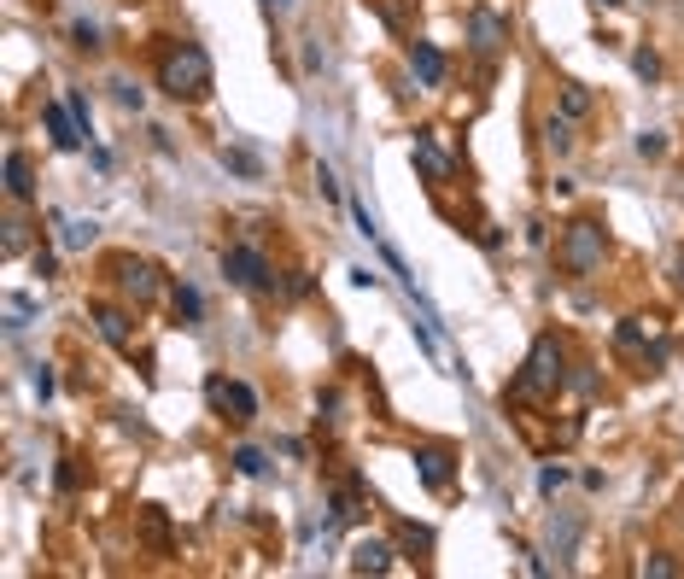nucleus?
<instances>
[{
  "label": "nucleus",
  "instance_id": "obj_25",
  "mask_svg": "<svg viewBox=\"0 0 684 579\" xmlns=\"http://www.w3.org/2000/svg\"><path fill=\"white\" fill-rule=\"evenodd\" d=\"M111 94H117V106H123V112H141V106H146L141 82H129V77H117V82H111Z\"/></svg>",
  "mask_w": 684,
  "mask_h": 579
},
{
  "label": "nucleus",
  "instance_id": "obj_10",
  "mask_svg": "<svg viewBox=\"0 0 684 579\" xmlns=\"http://www.w3.org/2000/svg\"><path fill=\"white\" fill-rule=\"evenodd\" d=\"M42 123H47V141H53L59 153H77V146H82V129H77V117H70V106H65V100L47 106Z\"/></svg>",
  "mask_w": 684,
  "mask_h": 579
},
{
  "label": "nucleus",
  "instance_id": "obj_5",
  "mask_svg": "<svg viewBox=\"0 0 684 579\" xmlns=\"http://www.w3.org/2000/svg\"><path fill=\"white\" fill-rule=\"evenodd\" d=\"M205 398H211V410H222L229 422H252V416H258V392L246 387V380L211 375V380H205Z\"/></svg>",
  "mask_w": 684,
  "mask_h": 579
},
{
  "label": "nucleus",
  "instance_id": "obj_18",
  "mask_svg": "<svg viewBox=\"0 0 684 579\" xmlns=\"http://www.w3.org/2000/svg\"><path fill=\"white\" fill-rule=\"evenodd\" d=\"M556 112L579 123V117L591 112V89H586V82H562V100H556Z\"/></svg>",
  "mask_w": 684,
  "mask_h": 579
},
{
  "label": "nucleus",
  "instance_id": "obj_26",
  "mask_svg": "<svg viewBox=\"0 0 684 579\" xmlns=\"http://www.w3.org/2000/svg\"><path fill=\"white\" fill-rule=\"evenodd\" d=\"M562 486H567V468H562V462H544V468H539V498H556Z\"/></svg>",
  "mask_w": 684,
  "mask_h": 579
},
{
  "label": "nucleus",
  "instance_id": "obj_38",
  "mask_svg": "<svg viewBox=\"0 0 684 579\" xmlns=\"http://www.w3.org/2000/svg\"><path fill=\"white\" fill-rule=\"evenodd\" d=\"M281 293H287V299H305V293H310V275H305V269H293V275H287V287H281Z\"/></svg>",
  "mask_w": 684,
  "mask_h": 579
},
{
  "label": "nucleus",
  "instance_id": "obj_41",
  "mask_svg": "<svg viewBox=\"0 0 684 579\" xmlns=\"http://www.w3.org/2000/svg\"><path fill=\"white\" fill-rule=\"evenodd\" d=\"M596 6H620V0H596Z\"/></svg>",
  "mask_w": 684,
  "mask_h": 579
},
{
  "label": "nucleus",
  "instance_id": "obj_15",
  "mask_svg": "<svg viewBox=\"0 0 684 579\" xmlns=\"http://www.w3.org/2000/svg\"><path fill=\"white\" fill-rule=\"evenodd\" d=\"M416 164H421L427 182H451V158L433 146V135H416Z\"/></svg>",
  "mask_w": 684,
  "mask_h": 579
},
{
  "label": "nucleus",
  "instance_id": "obj_28",
  "mask_svg": "<svg viewBox=\"0 0 684 579\" xmlns=\"http://www.w3.org/2000/svg\"><path fill=\"white\" fill-rule=\"evenodd\" d=\"M30 392H35L42 404L53 398V369H47V363H35V369H30Z\"/></svg>",
  "mask_w": 684,
  "mask_h": 579
},
{
  "label": "nucleus",
  "instance_id": "obj_21",
  "mask_svg": "<svg viewBox=\"0 0 684 579\" xmlns=\"http://www.w3.org/2000/svg\"><path fill=\"white\" fill-rule=\"evenodd\" d=\"M544 146H550V153L562 158L567 146H574V117H562V112H556L550 123H544Z\"/></svg>",
  "mask_w": 684,
  "mask_h": 579
},
{
  "label": "nucleus",
  "instance_id": "obj_11",
  "mask_svg": "<svg viewBox=\"0 0 684 579\" xmlns=\"http://www.w3.org/2000/svg\"><path fill=\"white\" fill-rule=\"evenodd\" d=\"M94 328H99V340H106V346H117V351H129L135 346V328H129V316L117 311V304H94Z\"/></svg>",
  "mask_w": 684,
  "mask_h": 579
},
{
  "label": "nucleus",
  "instance_id": "obj_13",
  "mask_svg": "<svg viewBox=\"0 0 684 579\" xmlns=\"http://www.w3.org/2000/svg\"><path fill=\"white\" fill-rule=\"evenodd\" d=\"M409 70H416L421 89H439L445 82V53L433 42H409Z\"/></svg>",
  "mask_w": 684,
  "mask_h": 579
},
{
  "label": "nucleus",
  "instance_id": "obj_36",
  "mask_svg": "<svg viewBox=\"0 0 684 579\" xmlns=\"http://www.w3.org/2000/svg\"><path fill=\"white\" fill-rule=\"evenodd\" d=\"M567 387H574L579 398H596V375H591V369H579V375H567Z\"/></svg>",
  "mask_w": 684,
  "mask_h": 579
},
{
  "label": "nucleus",
  "instance_id": "obj_27",
  "mask_svg": "<svg viewBox=\"0 0 684 579\" xmlns=\"http://www.w3.org/2000/svg\"><path fill=\"white\" fill-rule=\"evenodd\" d=\"M65 106H70V117H77V129H82V135H94V112H89V94H82V89H70V94H65Z\"/></svg>",
  "mask_w": 684,
  "mask_h": 579
},
{
  "label": "nucleus",
  "instance_id": "obj_37",
  "mask_svg": "<svg viewBox=\"0 0 684 579\" xmlns=\"http://www.w3.org/2000/svg\"><path fill=\"white\" fill-rule=\"evenodd\" d=\"M316 188H322V200H340V182H333L328 164H316Z\"/></svg>",
  "mask_w": 684,
  "mask_h": 579
},
{
  "label": "nucleus",
  "instance_id": "obj_30",
  "mask_svg": "<svg viewBox=\"0 0 684 579\" xmlns=\"http://www.w3.org/2000/svg\"><path fill=\"white\" fill-rule=\"evenodd\" d=\"M632 70H638L643 82H655V77H661V59H655L650 47H643V53H632Z\"/></svg>",
  "mask_w": 684,
  "mask_h": 579
},
{
  "label": "nucleus",
  "instance_id": "obj_34",
  "mask_svg": "<svg viewBox=\"0 0 684 579\" xmlns=\"http://www.w3.org/2000/svg\"><path fill=\"white\" fill-rule=\"evenodd\" d=\"M643 574H650V579H673L679 562H673V556H650V562H643Z\"/></svg>",
  "mask_w": 684,
  "mask_h": 579
},
{
  "label": "nucleus",
  "instance_id": "obj_33",
  "mask_svg": "<svg viewBox=\"0 0 684 579\" xmlns=\"http://www.w3.org/2000/svg\"><path fill=\"white\" fill-rule=\"evenodd\" d=\"M70 35H77V47H99V23H89V18L70 23Z\"/></svg>",
  "mask_w": 684,
  "mask_h": 579
},
{
  "label": "nucleus",
  "instance_id": "obj_39",
  "mask_svg": "<svg viewBox=\"0 0 684 579\" xmlns=\"http://www.w3.org/2000/svg\"><path fill=\"white\" fill-rule=\"evenodd\" d=\"M6 252H23V223L18 217H6Z\"/></svg>",
  "mask_w": 684,
  "mask_h": 579
},
{
  "label": "nucleus",
  "instance_id": "obj_17",
  "mask_svg": "<svg viewBox=\"0 0 684 579\" xmlns=\"http://www.w3.org/2000/svg\"><path fill=\"white\" fill-rule=\"evenodd\" d=\"M35 322V299L30 293H6V334H23Z\"/></svg>",
  "mask_w": 684,
  "mask_h": 579
},
{
  "label": "nucleus",
  "instance_id": "obj_1",
  "mask_svg": "<svg viewBox=\"0 0 684 579\" xmlns=\"http://www.w3.org/2000/svg\"><path fill=\"white\" fill-rule=\"evenodd\" d=\"M211 82H217V70H211V53L199 42H176L164 53V65H158V89L170 100H205Z\"/></svg>",
  "mask_w": 684,
  "mask_h": 579
},
{
  "label": "nucleus",
  "instance_id": "obj_2",
  "mask_svg": "<svg viewBox=\"0 0 684 579\" xmlns=\"http://www.w3.org/2000/svg\"><path fill=\"white\" fill-rule=\"evenodd\" d=\"M567 387V369H562V340L556 334H539L520 363V375L509 380V398H550V392Z\"/></svg>",
  "mask_w": 684,
  "mask_h": 579
},
{
  "label": "nucleus",
  "instance_id": "obj_20",
  "mask_svg": "<svg viewBox=\"0 0 684 579\" xmlns=\"http://www.w3.org/2000/svg\"><path fill=\"white\" fill-rule=\"evenodd\" d=\"M222 164H229L234 176H246V182H258V176H264V158H258V153H246V146H222Z\"/></svg>",
  "mask_w": 684,
  "mask_h": 579
},
{
  "label": "nucleus",
  "instance_id": "obj_3",
  "mask_svg": "<svg viewBox=\"0 0 684 579\" xmlns=\"http://www.w3.org/2000/svg\"><path fill=\"white\" fill-rule=\"evenodd\" d=\"M556 264H562L567 275H596V269H603V223H591V217H574V223L562 229Z\"/></svg>",
  "mask_w": 684,
  "mask_h": 579
},
{
  "label": "nucleus",
  "instance_id": "obj_24",
  "mask_svg": "<svg viewBox=\"0 0 684 579\" xmlns=\"http://www.w3.org/2000/svg\"><path fill=\"white\" fill-rule=\"evenodd\" d=\"M614 346H620V351H650V334H643V322H620V328H614Z\"/></svg>",
  "mask_w": 684,
  "mask_h": 579
},
{
  "label": "nucleus",
  "instance_id": "obj_16",
  "mask_svg": "<svg viewBox=\"0 0 684 579\" xmlns=\"http://www.w3.org/2000/svg\"><path fill=\"white\" fill-rule=\"evenodd\" d=\"M94 234H99L94 217H65V223H59V246H65V252H89Z\"/></svg>",
  "mask_w": 684,
  "mask_h": 579
},
{
  "label": "nucleus",
  "instance_id": "obj_32",
  "mask_svg": "<svg viewBox=\"0 0 684 579\" xmlns=\"http://www.w3.org/2000/svg\"><path fill=\"white\" fill-rule=\"evenodd\" d=\"M404 545L409 550H433V533H427V527H416V521H404Z\"/></svg>",
  "mask_w": 684,
  "mask_h": 579
},
{
  "label": "nucleus",
  "instance_id": "obj_7",
  "mask_svg": "<svg viewBox=\"0 0 684 579\" xmlns=\"http://www.w3.org/2000/svg\"><path fill=\"white\" fill-rule=\"evenodd\" d=\"M117 287L129 293L135 304H153L158 293H164V281H158V264H146V257H117Z\"/></svg>",
  "mask_w": 684,
  "mask_h": 579
},
{
  "label": "nucleus",
  "instance_id": "obj_35",
  "mask_svg": "<svg viewBox=\"0 0 684 579\" xmlns=\"http://www.w3.org/2000/svg\"><path fill=\"white\" fill-rule=\"evenodd\" d=\"M30 264H35V275H42V281H53V275H59V257H53V252H42V246H35Z\"/></svg>",
  "mask_w": 684,
  "mask_h": 579
},
{
  "label": "nucleus",
  "instance_id": "obj_8",
  "mask_svg": "<svg viewBox=\"0 0 684 579\" xmlns=\"http://www.w3.org/2000/svg\"><path fill=\"white\" fill-rule=\"evenodd\" d=\"M579 533H586V515H579V509H556L550 515V556H556V568H567V562H574Z\"/></svg>",
  "mask_w": 684,
  "mask_h": 579
},
{
  "label": "nucleus",
  "instance_id": "obj_4",
  "mask_svg": "<svg viewBox=\"0 0 684 579\" xmlns=\"http://www.w3.org/2000/svg\"><path fill=\"white\" fill-rule=\"evenodd\" d=\"M222 275H229L234 287H246V293H276V281H269V257L258 252L252 240H240V246L222 252Z\"/></svg>",
  "mask_w": 684,
  "mask_h": 579
},
{
  "label": "nucleus",
  "instance_id": "obj_40",
  "mask_svg": "<svg viewBox=\"0 0 684 579\" xmlns=\"http://www.w3.org/2000/svg\"><path fill=\"white\" fill-rule=\"evenodd\" d=\"M264 6H276V12H281V6H287V0H264Z\"/></svg>",
  "mask_w": 684,
  "mask_h": 579
},
{
  "label": "nucleus",
  "instance_id": "obj_14",
  "mask_svg": "<svg viewBox=\"0 0 684 579\" xmlns=\"http://www.w3.org/2000/svg\"><path fill=\"white\" fill-rule=\"evenodd\" d=\"M6 193H12V200H30V193H35V170H30V158H23L18 153V146H12V153H6Z\"/></svg>",
  "mask_w": 684,
  "mask_h": 579
},
{
  "label": "nucleus",
  "instance_id": "obj_31",
  "mask_svg": "<svg viewBox=\"0 0 684 579\" xmlns=\"http://www.w3.org/2000/svg\"><path fill=\"white\" fill-rule=\"evenodd\" d=\"M351 217H357V234H369V240H375V211H369V200H351Z\"/></svg>",
  "mask_w": 684,
  "mask_h": 579
},
{
  "label": "nucleus",
  "instance_id": "obj_29",
  "mask_svg": "<svg viewBox=\"0 0 684 579\" xmlns=\"http://www.w3.org/2000/svg\"><path fill=\"white\" fill-rule=\"evenodd\" d=\"M661 153H667V135L661 129H643L638 135V158H661Z\"/></svg>",
  "mask_w": 684,
  "mask_h": 579
},
{
  "label": "nucleus",
  "instance_id": "obj_6",
  "mask_svg": "<svg viewBox=\"0 0 684 579\" xmlns=\"http://www.w3.org/2000/svg\"><path fill=\"white\" fill-rule=\"evenodd\" d=\"M468 47H474L480 59H497L509 47V18H503V12L474 6V12H468Z\"/></svg>",
  "mask_w": 684,
  "mask_h": 579
},
{
  "label": "nucleus",
  "instance_id": "obj_19",
  "mask_svg": "<svg viewBox=\"0 0 684 579\" xmlns=\"http://www.w3.org/2000/svg\"><path fill=\"white\" fill-rule=\"evenodd\" d=\"M141 533H146V545H153V550H170V521H164L158 503H146V509H141Z\"/></svg>",
  "mask_w": 684,
  "mask_h": 579
},
{
  "label": "nucleus",
  "instance_id": "obj_22",
  "mask_svg": "<svg viewBox=\"0 0 684 579\" xmlns=\"http://www.w3.org/2000/svg\"><path fill=\"white\" fill-rule=\"evenodd\" d=\"M170 304H176V322H182V328H199V316H205V299H199L193 287H176V299H170Z\"/></svg>",
  "mask_w": 684,
  "mask_h": 579
},
{
  "label": "nucleus",
  "instance_id": "obj_12",
  "mask_svg": "<svg viewBox=\"0 0 684 579\" xmlns=\"http://www.w3.org/2000/svg\"><path fill=\"white\" fill-rule=\"evenodd\" d=\"M416 474H421V486H427V491H445V486H451V451H445V445H421L416 451Z\"/></svg>",
  "mask_w": 684,
  "mask_h": 579
},
{
  "label": "nucleus",
  "instance_id": "obj_23",
  "mask_svg": "<svg viewBox=\"0 0 684 579\" xmlns=\"http://www.w3.org/2000/svg\"><path fill=\"white\" fill-rule=\"evenodd\" d=\"M229 462H234V474H246V480H258V474L269 468V462H264V451H258V445H240V451H234Z\"/></svg>",
  "mask_w": 684,
  "mask_h": 579
},
{
  "label": "nucleus",
  "instance_id": "obj_9",
  "mask_svg": "<svg viewBox=\"0 0 684 579\" xmlns=\"http://www.w3.org/2000/svg\"><path fill=\"white\" fill-rule=\"evenodd\" d=\"M345 568L351 574H392V545L387 538H357L351 556H345Z\"/></svg>",
  "mask_w": 684,
  "mask_h": 579
}]
</instances>
